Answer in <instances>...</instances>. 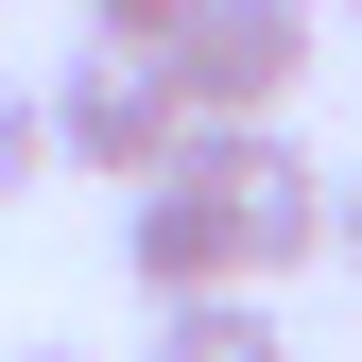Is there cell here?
I'll use <instances>...</instances> for the list:
<instances>
[{"label":"cell","instance_id":"2","mask_svg":"<svg viewBox=\"0 0 362 362\" xmlns=\"http://www.w3.org/2000/svg\"><path fill=\"white\" fill-rule=\"evenodd\" d=\"M310 52H328L310 0H190V18L156 35V86H173L190 121H293Z\"/></svg>","mask_w":362,"mask_h":362},{"label":"cell","instance_id":"3","mask_svg":"<svg viewBox=\"0 0 362 362\" xmlns=\"http://www.w3.org/2000/svg\"><path fill=\"white\" fill-rule=\"evenodd\" d=\"M35 121H52V173H104V190H139V173L190 139V104L156 86V52H69L35 86Z\"/></svg>","mask_w":362,"mask_h":362},{"label":"cell","instance_id":"9","mask_svg":"<svg viewBox=\"0 0 362 362\" xmlns=\"http://www.w3.org/2000/svg\"><path fill=\"white\" fill-rule=\"evenodd\" d=\"M310 18H362V0H310Z\"/></svg>","mask_w":362,"mask_h":362},{"label":"cell","instance_id":"5","mask_svg":"<svg viewBox=\"0 0 362 362\" xmlns=\"http://www.w3.org/2000/svg\"><path fill=\"white\" fill-rule=\"evenodd\" d=\"M35 173H52V121H35V86H18V69H0V207H18V190H35Z\"/></svg>","mask_w":362,"mask_h":362},{"label":"cell","instance_id":"8","mask_svg":"<svg viewBox=\"0 0 362 362\" xmlns=\"http://www.w3.org/2000/svg\"><path fill=\"white\" fill-rule=\"evenodd\" d=\"M18 362H86V345H18Z\"/></svg>","mask_w":362,"mask_h":362},{"label":"cell","instance_id":"1","mask_svg":"<svg viewBox=\"0 0 362 362\" xmlns=\"http://www.w3.org/2000/svg\"><path fill=\"white\" fill-rule=\"evenodd\" d=\"M121 259H139V293H276L328 259V156L293 139V121H190L139 207H121Z\"/></svg>","mask_w":362,"mask_h":362},{"label":"cell","instance_id":"6","mask_svg":"<svg viewBox=\"0 0 362 362\" xmlns=\"http://www.w3.org/2000/svg\"><path fill=\"white\" fill-rule=\"evenodd\" d=\"M173 18H190V0H86V52H156Z\"/></svg>","mask_w":362,"mask_h":362},{"label":"cell","instance_id":"4","mask_svg":"<svg viewBox=\"0 0 362 362\" xmlns=\"http://www.w3.org/2000/svg\"><path fill=\"white\" fill-rule=\"evenodd\" d=\"M139 362H293V345H276V310H259V293H173Z\"/></svg>","mask_w":362,"mask_h":362},{"label":"cell","instance_id":"7","mask_svg":"<svg viewBox=\"0 0 362 362\" xmlns=\"http://www.w3.org/2000/svg\"><path fill=\"white\" fill-rule=\"evenodd\" d=\"M328 259L362 276V173H328Z\"/></svg>","mask_w":362,"mask_h":362}]
</instances>
